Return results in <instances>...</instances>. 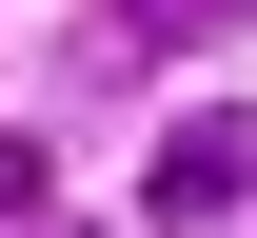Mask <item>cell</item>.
<instances>
[{
  "instance_id": "2",
  "label": "cell",
  "mask_w": 257,
  "mask_h": 238,
  "mask_svg": "<svg viewBox=\"0 0 257 238\" xmlns=\"http://www.w3.org/2000/svg\"><path fill=\"white\" fill-rule=\"evenodd\" d=\"M60 199V159H40V139H0V218H40Z\"/></svg>"
},
{
  "instance_id": "1",
  "label": "cell",
  "mask_w": 257,
  "mask_h": 238,
  "mask_svg": "<svg viewBox=\"0 0 257 238\" xmlns=\"http://www.w3.org/2000/svg\"><path fill=\"white\" fill-rule=\"evenodd\" d=\"M139 199H159L178 238H218V218H257V119H237V100H198V119L159 139V179H139Z\"/></svg>"
}]
</instances>
